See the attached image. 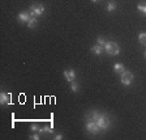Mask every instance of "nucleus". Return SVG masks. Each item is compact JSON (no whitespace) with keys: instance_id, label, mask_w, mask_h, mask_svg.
I'll return each mask as SVG.
<instances>
[{"instance_id":"f257e3e1","label":"nucleus","mask_w":146,"mask_h":140,"mask_svg":"<svg viewBox=\"0 0 146 140\" xmlns=\"http://www.w3.org/2000/svg\"><path fill=\"white\" fill-rule=\"evenodd\" d=\"M86 119H90V121H94L98 125V127L100 128V131H106L108 130L110 126H111V119H110L108 115L106 114H102L97 110H93L86 115Z\"/></svg>"},{"instance_id":"f03ea898","label":"nucleus","mask_w":146,"mask_h":140,"mask_svg":"<svg viewBox=\"0 0 146 140\" xmlns=\"http://www.w3.org/2000/svg\"><path fill=\"white\" fill-rule=\"evenodd\" d=\"M133 73L129 72V71H124L123 73H120V81H121L123 85L129 86L133 82Z\"/></svg>"},{"instance_id":"7ed1b4c3","label":"nucleus","mask_w":146,"mask_h":140,"mask_svg":"<svg viewBox=\"0 0 146 140\" xmlns=\"http://www.w3.org/2000/svg\"><path fill=\"white\" fill-rule=\"evenodd\" d=\"M104 50H106V52L110 55H117L119 52H120V47H119L115 42H110V41L104 43Z\"/></svg>"},{"instance_id":"20e7f679","label":"nucleus","mask_w":146,"mask_h":140,"mask_svg":"<svg viewBox=\"0 0 146 140\" xmlns=\"http://www.w3.org/2000/svg\"><path fill=\"white\" fill-rule=\"evenodd\" d=\"M44 5H42V4H33V5H30V13L31 16H34V17H39V16H42L43 13H44Z\"/></svg>"},{"instance_id":"39448f33","label":"nucleus","mask_w":146,"mask_h":140,"mask_svg":"<svg viewBox=\"0 0 146 140\" xmlns=\"http://www.w3.org/2000/svg\"><path fill=\"white\" fill-rule=\"evenodd\" d=\"M85 127H86V130H88V132H90V134H93V135H98L100 132V128L98 127V125L94 121H90V119H88Z\"/></svg>"},{"instance_id":"423d86ee","label":"nucleus","mask_w":146,"mask_h":140,"mask_svg":"<svg viewBox=\"0 0 146 140\" xmlns=\"http://www.w3.org/2000/svg\"><path fill=\"white\" fill-rule=\"evenodd\" d=\"M63 73L68 82H72L76 80V72H74V70H67V71H64Z\"/></svg>"},{"instance_id":"0eeeda50","label":"nucleus","mask_w":146,"mask_h":140,"mask_svg":"<svg viewBox=\"0 0 146 140\" xmlns=\"http://www.w3.org/2000/svg\"><path fill=\"white\" fill-rule=\"evenodd\" d=\"M0 104L4 105V106H7V105L11 104V94L3 92V93L0 94Z\"/></svg>"},{"instance_id":"6e6552de","label":"nucleus","mask_w":146,"mask_h":140,"mask_svg":"<svg viewBox=\"0 0 146 140\" xmlns=\"http://www.w3.org/2000/svg\"><path fill=\"white\" fill-rule=\"evenodd\" d=\"M31 17H33V16H31L30 12H21L20 15L17 16L18 21H20V22H26V24H27V21H29Z\"/></svg>"},{"instance_id":"1a4fd4ad","label":"nucleus","mask_w":146,"mask_h":140,"mask_svg":"<svg viewBox=\"0 0 146 140\" xmlns=\"http://www.w3.org/2000/svg\"><path fill=\"white\" fill-rule=\"evenodd\" d=\"M103 50H104V47L103 46H100V45H94L93 47H91V52L93 54H95V55H100V54H103Z\"/></svg>"},{"instance_id":"9d476101","label":"nucleus","mask_w":146,"mask_h":140,"mask_svg":"<svg viewBox=\"0 0 146 140\" xmlns=\"http://www.w3.org/2000/svg\"><path fill=\"white\" fill-rule=\"evenodd\" d=\"M113 71H115L116 73H123L125 71V67L123 63H116L115 66H113Z\"/></svg>"},{"instance_id":"9b49d317","label":"nucleus","mask_w":146,"mask_h":140,"mask_svg":"<svg viewBox=\"0 0 146 140\" xmlns=\"http://www.w3.org/2000/svg\"><path fill=\"white\" fill-rule=\"evenodd\" d=\"M40 134H52L54 132V128H52V126H43V127H40L39 130Z\"/></svg>"},{"instance_id":"f8f14e48","label":"nucleus","mask_w":146,"mask_h":140,"mask_svg":"<svg viewBox=\"0 0 146 140\" xmlns=\"http://www.w3.org/2000/svg\"><path fill=\"white\" fill-rule=\"evenodd\" d=\"M36 25H38V20H36V17H31L29 21H27V26L30 27V29H33V27H35Z\"/></svg>"},{"instance_id":"ddd939ff","label":"nucleus","mask_w":146,"mask_h":140,"mask_svg":"<svg viewBox=\"0 0 146 140\" xmlns=\"http://www.w3.org/2000/svg\"><path fill=\"white\" fill-rule=\"evenodd\" d=\"M116 3H113V1H110L108 4H107V11L108 12H113V11H116Z\"/></svg>"},{"instance_id":"4468645a","label":"nucleus","mask_w":146,"mask_h":140,"mask_svg":"<svg viewBox=\"0 0 146 140\" xmlns=\"http://www.w3.org/2000/svg\"><path fill=\"white\" fill-rule=\"evenodd\" d=\"M138 41L141 42L142 46H146V33H141L140 36H138Z\"/></svg>"},{"instance_id":"2eb2a0df","label":"nucleus","mask_w":146,"mask_h":140,"mask_svg":"<svg viewBox=\"0 0 146 140\" xmlns=\"http://www.w3.org/2000/svg\"><path fill=\"white\" fill-rule=\"evenodd\" d=\"M70 90H72V92H74V93H77V92L80 90V88H78V84H77L76 81H72V82H70Z\"/></svg>"},{"instance_id":"dca6fc26","label":"nucleus","mask_w":146,"mask_h":140,"mask_svg":"<svg viewBox=\"0 0 146 140\" xmlns=\"http://www.w3.org/2000/svg\"><path fill=\"white\" fill-rule=\"evenodd\" d=\"M137 9H138L140 12H142V13L146 15V4L145 3H140L138 5H137Z\"/></svg>"},{"instance_id":"f3484780","label":"nucleus","mask_w":146,"mask_h":140,"mask_svg":"<svg viewBox=\"0 0 146 140\" xmlns=\"http://www.w3.org/2000/svg\"><path fill=\"white\" fill-rule=\"evenodd\" d=\"M97 42H98V45H100V46H103V47H104V43H106V41H104L103 37H98V38H97Z\"/></svg>"},{"instance_id":"a211bd4d","label":"nucleus","mask_w":146,"mask_h":140,"mask_svg":"<svg viewBox=\"0 0 146 140\" xmlns=\"http://www.w3.org/2000/svg\"><path fill=\"white\" fill-rule=\"evenodd\" d=\"M30 130H31V131H39L40 127L38 125H31L30 126Z\"/></svg>"},{"instance_id":"6ab92c4d","label":"nucleus","mask_w":146,"mask_h":140,"mask_svg":"<svg viewBox=\"0 0 146 140\" xmlns=\"http://www.w3.org/2000/svg\"><path fill=\"white\" fill-rule=\"evenodd\" d=\"M29 139H34V140H39V135L38 134H34L31 136H29Z\"/></svg>"},{"instance_id":"aec40b11","label":"nucleus","mask_w":146,"mask_h":140,"mask_svg":"<svg viewBox=\"0 0 146 140\" xmlns=\"http://www.w3.org/2000/svg\"><path fill=\"white\" fill-rule=\"evenodd\" d=\"M55 139H56V140H61V139H63V135H61V134H58L56 136H55Z\"/></svg>"},{"instance_id":"412c9836","label":"nucleus","mask_w":146,"mask_h":140,"mask_svg":"<svg viewBox=\"0 0 146 140\" xmlns=\"http://www.w3.org/2000/svg\"><path fill=\"white\" fill-rule=\"evenodd\" d=\"M91 1H93V3H95V1H98V0H91Z\"/></svg>"},{"instance_id":"4be33fe9","label":"nucleus","mask_w":146,"mask_h":140,"mask_svg":"<svg viewBox=\"0 0 146 140\" xmlns=\"http://www.w3.org/2000/svg\"><path fill=\"white\" fill-rule=\"evenodd\" d=\"M143 56H145V58H146V51H145V54H143Z\"/></svg>"}]
</instances>
